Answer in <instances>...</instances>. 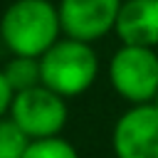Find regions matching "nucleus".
Segmentation results:
<instances>
[{
  "label": "nucleus",
  "mask_w": 158,
  "mask_h": 158,
  "mask_svg": "<svg viewBox=\"0 0 158 158\" xmlns=\"http://www.w3.org/2000/svg\"><path fill=\"white\" fill-rule=\"evenodd\" d=\"M59 37V7L52 0H15L0 17V40L12 54L40 59Z\"/></svg>",
  "instance_id": "nucleus-1"
},
{
  "label": "nucleus",
  "mask_w": 158,
  "mask_h": 158,
  "mask_svg": "<svg viewBox=\"0 0 158 158\" xmlns=\"http://www.w3.org/2000/svg\"><path fill=\"white\" fill-rule=\"evenodd\" d=\"M42 84L52 91H57L64 99L79 96L99 77V57L89 42L59 37L42 57Z\"/></svg>",
  "instance_id": "nucleus-2"
},
{
  "label": "nucleus",
  "mask_w": 158,
  "mask_h": 158,
  "mask_svg": "<svg viewBox=\"0 0 158 158\" xmlns=\"http://www.w3.org/2000/svg\"><path fill=\"white\" fill-rule=\"evenodd\" d=\"M114 91L133 104H151L158 96V52L156 47L121 44L109 62Z\"/></svg>",
  "instance_id": "nucleus-3"
},
{
  "label": "nucleus",
  "mask_w": 158,
  "mask_h": 158,
  "mask_svg": "<svg viewBox=\"0 0 158 158\" xmlns=\"http://www.w3.org/2000/svg\"><path fill=\"white\" fill-rule=\"evenodd\" d=\"M7 116L35 141V138L59 136L62 128L67 126L69 109H67L64 96L40 84V86L17 91L12 96Z\"/></svg>",
  "instance_id": "nucleus-4"
},
{
  "label": "nucleus",
  "mask_w": 158,
  "mask_h": 158,
  "mask_svg": "<svg viewBox=\"0 0 158 158\" xmlns=\"http://www.w3.org/2000/svg\"><path fill=\"white\" fill-rule=\"evenodd\" d=\"M111 148L116 158H158V104H133L114 123Z\"/></svg>",
  "instance_id": "nucleus-5"
},
{
  "label": "nucleus",
  "mask_w": 158,
  "mask_h": 158,
  "mask_svg": "<svg viewBox=\"0 0 158 158\" xmlns=\"http://www.w3.org/2000/svg\"><path fill=\"white\" fill-rule=\"evenodd\" d=\"M123 0H59L62 35L81 42H99L116 27Z\"/></svg>",
  "instance_id": "nucleus-6"
},
{
  "label": "nucleus",
  "mask_w": 158,
  "mask_h": 158,
  "mask_svg": "<svg viewBox=\"0 0 158 158\" xmlns=\"http://www.w3.org/2000/svg\"><path fill=\"white\" fill-rule=\"evenodd\" d=\"M114 32L121 44L158 47V0H123Z\"/></svg>",
  "instance_id": "nucleus-7"
},
{
  "label": "nucleus",
  "mask_w": 158,
  "mask_h": 158,
  "mask_svg": "<svg viewBox=\"0 0 158 158\" xmlns=\"http://www.w3.org/2000/svg\"><path fill=\"white\" fill-rule=\"evenodd\" d=\"M2 74H5V79H7V84H10V89L15 94L42 84V69H40V59L37 57L12 54V59L2 67Z\"/></svg>",
  "instance_id": "nucleus-8"
},
{
  "label": "nucleus",
  "mask_w": 158,
  "mask_h": 158,
  "mask_svg": "<svg viewBox=\"0 0 158 158\" xmlns=\"http://www.w3.org/2000/svg\"><path fill=\"white\" fill-rule=\"evenodd\" d=\"M30 141L32 138L10 116L0 118V158H22Z\"/></svg>",
  "instance_id": "nucleus-9"
},
{
  "label": "nucleus",
  "mask_w": 158,
  "mask_h": 158,
  "mask_svg": "<svg viewBox=\"0 0 158 158\" xmlns=\"http://www.w3.org/2000/svg\"><path fill=\"white\" fill-rule=\"evenodd\" d=\"M22 158H79V153H77V148L67 138L49 136V138L30 141V146H27Z\"/></svg>",
  "instance_id": "nucleus-10"
},
{
  "label": "nucleus",
  "mask_w": 158,
  "mask_h": 158,
  "mask_svg": "<svg viewBox=\"0 0 158 158\" xmlns=\"http://www.w3.org/2000/svg\"><path fill=\"white\" fill-rule=\"evenodd\" d=\"M12 96H15V91L10 89V84H7V79H5V74H2V69H0V118L10 111Z\"/></svg>",
  "instance_id": "nucleus-11"
}]
</instances>
